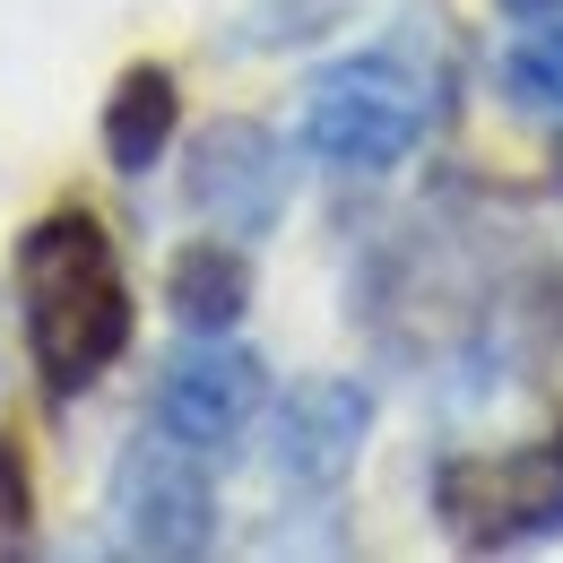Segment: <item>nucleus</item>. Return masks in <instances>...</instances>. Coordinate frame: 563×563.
Here are the masks:
<instances>
[{
    "mask_svg": "<svg viewBox=\"0 0 563 563\" xmlns=\"http://www.w3.org/2000/svg\"><path fill=\"white\" fill-rule=\"evenodd\" d=\"M165 303H174V321H183L191 339H225V330L243 321V303H252L243 252H234V243H191V252H174Z\"/></svg>",
    "mask_w": 563,
    "mask_h": 563,
    "instance_id": "obj_8",
    "label": "nucleus"
},
{
    "mask_svg": "<svg viewBox=\"0 0 563 563\" xmlns=\"http://www.w3.org/2000/svg\"><path fill=\"white\" fill-rule=\"evenodd\" d=\"M433 511L468 547H520L563 529V442L538 451H468L433 477Z\"/></svg>",
    "mask_w": 563,
    "mask_h": 563,
    "instance_id": "obj_4",
    "label": "nucleus"
},
{
    "mask_svg": "<svg viewBox=\"0 0 563 563\" xmlns=\"http://www.w3.org/2000/svg\"><path fill=\"white\" fill-rule=\"evenodd\" d=\"M252 417H261V364L243 347H225V339H200L191 355H174L165 382H156V424L200 442V451H225Z\"/></svg>",
    "mask_w": 563,
    "mask_h": 563,
    "instance_id": "obj_6",
    "label": "nucleus"
},
{
    "mask_svg": "<svg viewBox=\"0 0 563 563\" xmlns=\"http://www.w3.org/2000/svg\"><path fill=\"white\" fill-rule=\"evenodd\" d=\"M511 18H563V0H503Z\"/></svg>",
    "mask_w": 563,
    "mask_h": 563,
    "instance_id": "obj_12",
    "label": "nucleus"
},
{
    "mask_svg": "<svg viewBox=\"0 0 563 563\" xmlns=\"http://www.w3.org/2000/svg\"><path fill=\"white\" fill-rule=\"evenodd\" d=\"M424 113H433V87L390 53H355L330 62L303 96V147L339 174H382L424 140Z\"/></svg>",
    "mask_w": 563,
    "mask_h": 563,
    "instance_id": "obj_2",
    "label": "nucleus"
},
{
    "mask_svg": "<svg viewBox=\"0 0 563 563\" xmlns=\"http://www.w3.org/2000/svg\"><path fill=\"white\" fill-rule=\"evenodd\" d=\"M0 529H26V468H18V442H0Z\"/></svg>",
    "mask_w": 563,
    "mask_h": 563,
    "instance_id": "obj_11",
    "label": "nucleus"
},
{
    "mask_svg": "<svg viewBox=\"0 0 563 563\" xmlns=\"http://www.w3.org/2000/svg\"><path fill=\"white\" fill-rule=\"evenodd\" d=\"M18 312H26V355L53 399H78L131 347V286L113 261V234L87 209H53L18 234Z\"/></svg>",
    "mask_w": 563,
    "mask_h": 563,
    "instance_id": "obj_1",
    "label": "nucleus"
},
{
    "mask_svg": "<svg viewBox=\"0 0 563 563\" xmlns=\"http://www.w3.org/2000/svg\"><path fill=\"white\" fill-rule=\"evenodd\" d=\"M364 424H373V399L355 382H295L269 424V460L286 486H339L364 451Z\"/></svg>",
    "mask_w": 563,
    "mask_h": 563,
    "instance_id": "obj_7",
    "label": "nucleus"
},
{
    "mask_svg": "<svg viewBox=\"0 0 563 563\" xmlns=\"http://www.w3.org/2000/svg\"><path fill=\"white\" fill-rule=\"evenodd\" d=\"M503 87H511L529 113H555V122H563V26L520 35V44H511V62H503Z\"/></svg>",
    "mask_w": 563,
    "mask_h": 563,
    "instance_id": "obj_10",
    "label": "nucleus"
},
{
    "mask_svg": "<svg viewBox=\"0 0 563 563\" xmlns=\"http://www.w3.org/2000/svg\"><path fill=\"white\" fill-rule=\"evenodd\" d=\"M174 104H183L174 70H156V62L122 70L113 104H104V156H113L122 174H156V156L174 147Z\"/></svg>",
    "mask_w": 563,
    "mask_h": 563,
    "instance_id": "obj_9",
    "label": "nucleus"
},
{
    "mask_svg": "<svg viewBox=\"0 0 563 563\" xmlns=\"http://www.w3.org/2000/svg\"><path fill=\"white\" fill-rule=\"evenodd\" d=\"M113 529L131 555H200L217 538V486H209V451L147 424L113 468Z\"/></svg>",
    "mask_w": 563,
    "mask_h": 563,
    "instance_id": "obj_3",
    "label": "nucleus"
},
{
    "mask_svg": "<svg viewBox=\"0 0 563 563\" xmlns=\"http://www.w3.org/2000/svg\"><path fill=\"white\" fill-rule=\"evenodd\" d=\"M183 200L209 217L217 234H269L286 209V147L261 122H209L183 156Z\"/></svg>",
    "mask_w": 563,
    "mask_h": 563,
    "instance_id": "obj_5",
    "label": "nucleus"
}]
</instances>
